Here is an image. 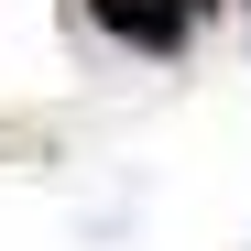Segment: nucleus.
Listing matches in <instances>:
<instances>
[{
  "label": "nucleus",
  "mask_w": 251,
  "mask_h": 251,
  "mask_svg": "<svg viewBox=\"0 0 251 251\" xmlns=\"http://www.w3.org/2000/svg\"><path fill=\"white\" fill-rule=\"evenodd\" d=\"M197 11H207V0H197Z\"/></svg>",
  "instance_id": "2"
},
{
  "label": "nucleus",
  "mask_w": 251,
  "mask_h": 251,
  "mask_svg": "<svg viewBox=\"0 0 251 251\" xmlns=\"http://www.w3.org/2000/svg\"><path fill=\"white\" fill-rule=\"evenodd\" d=\"M88 22H99V33H120L131 55H186L197 0H88Z\"/></svg>",
  "instance_id": "1"
}]
</instances>
